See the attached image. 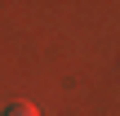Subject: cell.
<instances>
[{"label": "cell", "mask_w": 120, "mask_h": 116, "mask_svg": "<svg viewBox=\"0 0 120 116\" xmlns=\"http://www.w3.org/2000/svg\"><path fill=\"white\" fill-rule=\"evenodd\" d=\"M0 116H40V112H36V103H9Z\"/></svg>", "instance_id": "cell-1"}]
</instances>
